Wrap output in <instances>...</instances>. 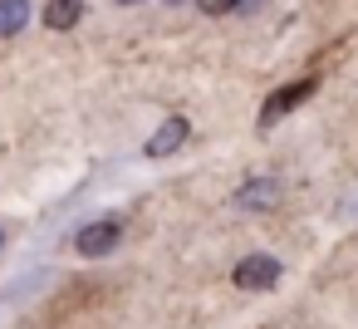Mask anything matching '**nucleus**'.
Returning <instances> with one entry per match:
<instances>
[{
    "label": "nucleus",
    "mask_w": 358,
    "mask_h": 329,
    "mask_svg": "<svg viewBox=\"0 0 358 329\" xmlns=\"http://www.w3.org/2000/svg\"><path fill=\"white\" fill-rule=\"evenodd\" d=\"M275 202H280V182L275 177H255V182H245L236 192V206H245V211H270Z\"/></svg>",
    "instance_id": "39448f33"
},
{
    "label": "nucleus",
    "mask_w": 358,
    "mask_h": 329,
    "mask_svg": "<svg viewBox=\"0 0 358 329\" xmlns=\"http://www.w3.org/2000/svg\"><path fill=\"white\" fill-rule=\"evenodd\" d=\"M280 275H285V265H280L275 255H245V260L236 265V285H241V290H270Z\"/></svg>",
    "instance_id": "f03ea898"
},
{
    "label": "nucleus",
    "mask_w": 358,
    "mask_h": 329,
    "mask_svg": "<svg viewBox=\"0 0 358 329\" xmlns=\"http://www.w3.org/2000/svg\"><path fill=\"white\" fill-rule=\"evenodd\" d=\"M167 6H182V0H167Z\"/></svg>",
    "instance_id": "9b49d317"
},
{
    "label": "nucleus",
    "mask_w": 358,
    "mask_h": 329,
    "mask_svg": "<svg viewBox=\"0 0 358 329\" xmlns=\"http://www.w3.org/2000/svg\"><path fill=\"white\" fill-rule=\"evenodd\" d=\"M0 246H6V231H0Z\"/></svg>",
    "instance_id": "9d476101"
},
{
    "label": "nucleus",
    "mask_w": 358,
    "mask_h": 329,
    "mask_svg": "<svg viewBox=\"0 0 358 329\" xmlns=\"http://www.w3.org/2000/svg\"><path fill=\"white\" fill-rule=\"evenodd\" d=\"M314 94V79H304V84H294V89H280V94H270V104L260 108V128H275L289 108H299L304 99Z\"/></svg>",
    "instance_id": "7ed1b4c3"
},
{
    "label": "nucleus",
    "mask_w": 358,
    "mask_h": 329,
    "mask_svg": "<svg viewBox=\"0 0 358 329\" xmlns=\"http://www.w3.org/2000/svg\"><path fill=\"white\" fill-rule=\"evenodd\" d=\"M187 133H192V123H187V118H167V123L148 138V148H143V153H148V158H167V153H177V148L187 143Z\"/></svg>",
    "instance_id": "20e7f679"
},
{
    "label": "nucleus",
    "mask_w": 358,
    "mask_h": 329,
    "mask_svg": "<svg viewBox=\"0 0 358 329\" xmlns=\"http://www.w3.org/2000/svg\"><path fill=\"white\" fill-rule=\"evenodd\" d=\"M118 241H123V226H118V221H89V226L74 236V251L89 255V260H99V255H108Z\"/></svg>",
    "instance_id": "f257e3e1"
},
{
    "label": "nucleus",
    "mask_w": 358,
    "mask_h": 329,
    "mask_svg": "<svg viewBox=\"0 0 358 329\" xmlns=\"http://www.w3.org/2000/svg\"><path fill=\"white\" fill-rule=\"evenodd\" d=\"M84 20V0H50L45 6V25L50 30H74Z\"/></svg>",
    "instance_id": "423d86ee"
},
{
    "label": "nucleus",
    "mask_w": 358,
    "mask_h": 329,
    "mask_svg": "<svg viewBox=\"0 0 358 329\" xmlns=\"http://www.w3.org/2000/svg\"><path fill=\"white\" fill-rule=\"evenodd\" d=\"M113 6H138V0H113Z\"/></svg>",
    "instance_id": "1a4fd4ad"
},
{
    "label": "nucleus",
    "mask_w": 358,
    "mask_h": 329,
    "mask_svg": "<svg viewBox=\"0 0 358 329\" xmlns=\"http://www.w3.org/2000/svg\"><path fill=\"white\" fill-rule=\"evenodd\" d=\"M201 6V15H231V10H241L245 0H196Z\"/></svg>",
    "instance_id": "6e6552de"
},
{
    "label": "nucleus",
    "mask_w": 358,
    "mask_h": 329,
    "mask_svg": "<svg viewBox=\"0 0 358 329\" xmlns=\"http://www.w3.org/2000/svg\"><path fill=\"white\" fill-rule=\"evenodd\" d=\"M25 20H30V0H0V40L20 35Z\"/></svg>",
    "instance_id": "0eeeda50"
}]
</instances>
